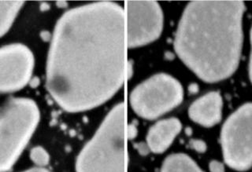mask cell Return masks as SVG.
<instances>
[{
    "label": "cell",
    "mask_w": 252,
    "mask_h": 172,
    "mask_svg": "<svg viewBox=\"0 0 252 172\" xmlns=\"http://www.w3.org/2000/svg\"><path fill=\"white\" fill-rule=\"evenodd\" d=\"M251 39H252V54H251V60H250V78L251 81L252 82V34H251Z\"/></svg>",
    "instance_id": "obj_18"
},
{
    "label": "cell",
    "mask_w": 252,
    "mask_h": 172,
    "mask_svg": "<svg viewBox=\"0 0 252 172\" xmlns=\"http://www.w3.org/2000/svg\"><path fill=\"white\" fill-rule=\"evenodd\" d=\"M39 110L29 98H13L0 111V172L9 170L30 141Z\"/></svg>",
    "instance_id": "obj_4"
},
{
    "label": "cell",
    "mask_w": 252,
    "mask_h": 172,
    "mask_svg": "<svg viewBox=\"0 0 252 172\" xmlns=\"http://www.w3.org/2000/svg\"><path fill=\"white\" fill-rule=\"evenodd\" d=\"M77 172H125V104L110 110L79 153Z\"/></svg>",
    "instance_id": "obj_3"
},
{
    "label": "cell",
    "mask_w": 252,
    "mask_h": 172,
    "mask_svg": "<svg viewBox=\"0 0 252 172\" xmlns=\"http://www.w3.org/2000/svg\"><path fill=\"white\" fill-rule=\"evenodd\" d=\"M242 1H192L185 8L174 39L181 61L205 82L236 71L242 50Z\"/></svg>",
    "instance_id": "obj_2"
},
{
    "label": "cell",
    "mask_w": 252,
    "mask_h": 172,
    "mask_svg": "<svg viewBox=\"0 0 252 172\" xmlns=\"http://www.w3.org/2000/svg\"><path fill=\"white\" fill-rule=\"evenodd\" d=\"M34 68V57L27 47L11 44L0 48V93L16 91L27 85Z\"/></svg>",
    "instance_id": "obj_8"
},
{
    "label": "cell",
    "mask_w": 252,
    "mask_h": 172,
    "mask_svg": "<svg viewBox=\"0 0 252 172\" xmlns=\"http://www.w3.org/2000/svg\"><path fill=\"white\" fill-rule=\"evenodd\" d=\"M160 172H203L191 157L184 153H173L165 158Z\"/></svg>",
    "instance_id": "obj_11"
},
{
    "label": "cell",
    "mask_w": 252,
    "mask_h": 172,
    "mask_svg": "<svg viewBox=\"0 0 252 172\" xmlns=\"http://www.w3.org/2000/svg\"><path fill=\"white\" fill-rule=\"evenodd\" d=\"M209 169L211 172H224V165L218 161H211L209 165Z\"/></svg>",
    "instance_id": "obj_15"
},
{
    "label": "cell",
    "mask_w": 252,
    "mask_h": 172,
    "mask_svg": "<svg viewBox=\"0 0 252 172\" xmlns=\"http://www.w3.org/2000/svg\"><path fill=\"white\" fill-rule=\"evenodd\" d=\"M182 125L177 118L161 119L151 127L147 135V146L155 153H161L167 150L177 135Z\"/></svg>",
    "instance_id": "obj_10"
},
{
    "label": "cell",
    "mask_w": 252,
    "mask_h": 172,
    "mask_svg": "<svg viewBox=\"0 0 252 172\" xmlns=\"http://www.w3.org/2000/svg\"><path fill=\"white\" fill-rule=\"evenodd\" d=\"M189 145L191 149L196 151L198 153H203L207 150V144L202 140H198V139L191 140Z\"/></svg>",
    "instance_id": "obj_14"
},
{
    "label": "cell",
    "mask_w": 252,
    "mask_h": 172,
    "mask_svg": "<svg viewBox=\"0 0 252 172\" xmlns=\"http://www.w3.org/2000/svg\"><path fill=\"white\" fill-rule=\"evenodd\" d=\"M183 98L181 84L169 75L158 73L134 88L129 103L140 117L156 119L179 106Z\"/></svg>",
    "instance_id": "obj_5"
},
{
    "label": "cell",
    "mask_w": 252,
    "mask_h": 172,
    "mask_svg": "<svg viewBox=\"0 0 252 172\" xmlns=\"http://www.w3.org/2000/svg\"><path fill=\"white\" fill-rule=\"evenodd\" d=\"M126 12L116 2L68 10L56 24L47 63V88L69 113L107 102L124 85Z\"/></svg>",
    "instance_id": "obj_1"
},
{
    "label": "cell",
    "mask_w": 252,
    "mask_h": 172,
    "mask_svg": "<svg viewBox=\"0 0 252 172\" xmlns=\"http://www.w3.org/2000/svg\"><path fill=\"white\" fill-rule=\"evenodd\" d=\"M128 136L129 137L134 138L136 135V127H134L133 126L128 127Z\"/></svg>",
    "instance_id": "obj_16"
},
{
    "label": "cell",
    "mask_w": 252,
    "mask_h": 172,
    "mask_svg": "<svg viewBox=\"0 0 252 172\" xmlns=\"http://www.w3.org/2000/svg\"><path fill=\"white\" fill-rule=\"evenodd\" d=\"M222 107V98L219 92H210L191 104L189 117L199 125L213 127L220 121Z\"/></svg>",
    "instance_id": "obj_9"
},
{
    "label": "cell",
    "mask_w": 252,
    "mask_h": 172,
    "mask_svg": "<svg viewBox=\"0 0 252 172\" xmlns=\"http://www.w3.org/2000/svg\"><path fill=\"white\" fill-rule=\"evenodd\" d=\"M24 172H50L49 171H47V169H41V168H38V169H32L30 170L26 171Z\"/></svg>",
    "instance_id": "obj_17"
},
{
    "label": "cell",
    "mask_w": 252,
    "mask_h": 172,
    "mask_svg": "<svg viewBox=\"0 0 252 172\" xmlns=\"http://www.w3.org/2000/svg\"><path fill=\"white\" fill-rule=\"evenodd\" d=\"M30 157L32 162L37 166L44 167L49 164V154L43 147L36 146L32 149Z\"/></svg>",
    "instance_id": "obj_13"
},
{
    "label": "cell",
    "mask_w": 252,
    "mask_h": 172,
    "mask_svg": "<svg viewBox=\"0 0 252 172\" xmlns=\"http://www.w3.org/2000/svg\"><path fill=\"white\" fill-rule=\"evenodd\" d=\"M223 157L237 171L252 167V103L245 104L228 118L220 134Z\"/></svg>",
    "instance_id": "obj_6"
},
{
    "label": "cell",
    "mask_w": 252,
    "mask_h": 172,
    "mask_svg": "<svg viewBox=\"0 0 252 172\" xmlns=\"http://www.w3.org/2000/svg\"><path fill=\"white\" fill-rule=\"evenodd\" d=\"M24 2V1H0V37L10 29Z\"/></svg>",
    "instance_id": "obj_12"
},
{
    "label": "cell",
    "mask_w": 252,
    "mask_h": 172,
    "mask_svg": "<svg viewBox=\"0 0 252 172\" xmlns=\"http://www.w3.org/2000/svg\"><path fill=\"white\" fill-rule=\"evenodd\" d=\"M164 16L156 1L127 2V46L142 47L155 41L163 29Z\"/></svg>",
    "instance_id": "obj_7"
}]
</instances>
